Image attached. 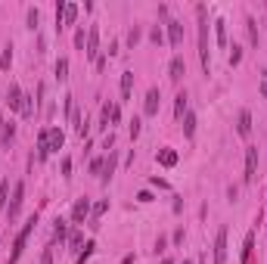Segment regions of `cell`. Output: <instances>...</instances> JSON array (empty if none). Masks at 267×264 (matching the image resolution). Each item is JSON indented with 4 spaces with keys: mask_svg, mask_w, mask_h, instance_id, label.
Returning <instances> with one entry per match:
<instances>
[{
    "mask_svg": "<svg viewBox=\"0 0 267 264\" xmlns=\"http://www.w3.org/2000/svg\"><path fill=\"white\" fill-rule=\"evenodd\" d=\"M196 19H199V62H202V72H211V50H208V10L205 3L196 6Z\"/></svg>",
    "mask_w": 267,
    "mask_h": 264,
    "instance_id": "1",
    "label": "cell"
},
{
    "mask_svg": "<svg viewBox=\"0 0 267 264\" xmlns=\"http://www.w3.org/2000/svg\"><path fill=\"white\" fill-rule=\"evenodd\" d=\"M35 224H38V211L31 215L28 221L22 224V230L16 233V240H13V252H10V258H6V264H16L22 258V252H25V243H28V236H31V230H35Z\"/></svg>",
    "mask_w": 267,
    "mask_h": 264,
    "instance_id": "2",
    "label": "cell"
},
{
    "mask_svg": "<svg viewBox=\"0 0 267 264\" xmlns=\"http://www.w3.org/2000/svg\"><path fill=\"white\" fill-rule=\"evenodd\" d=\"M22 202H25V183L16 181L13 183V199H10V205H6V218H10V221H16L22 215Z\"/></svg>",
    "mask_w": 267,
    "mask_h": 264,
    "instance_id": "3",
    "label": "cell"
},
{
    "mask_svg": "<svg viewBox=\"0 0 267 264\" xmlns=\"http://www.w3.org/2000/svg\"><path fill=\"white\" fill-rule=\"evenodd\" d=\"M211 258H214V264H227V227H221L218 236H214Z\"/></svg>",
    "mask_w": 267,
    "mask_h": 264,
    "instance_id": "4",
    "label": "cell"
},
{
    "mask_svg": "<svg viewBox=\"0 0 267 264\" xmlns=\"http://www.w3.org/2000/svg\"><path fill=\"white\" fill-rule=\"evenodd\" d=\"M255 177H258V146H246V174H243V181L255 183Z\"/></svg>",
    "mask_w": 267,
    "mask_h": 264,
    "instance_id": "5",
    "label": "cell"
},
{
    "mask_svg": "<svg viewBox=\"0 0 267 264\" xmlns=\"http://www.w3.org/2000/svg\"><path fill=\"white\" fill-rule=\"evenodd\" d=\"M90 211H94L90 199H75V205H72V224H84V221L90 218Z\"/></svg>",
    "mask_w": 267,
    "mask_h": 264,
    "instance_id": "6",
    "label": "cell"
},
{
    "mask_svg": "<svg viewBox=\"0 0 267 264\" xmlns=\"http://www.w3.org/2000/svg\"><path fill=\"white\" fill-rule=\"evenodd\" d=\"M158 106H162V90L158 87H149L146 90V103H143V115H158Z\"/></svg>",
    "mask_w": 267,
    "mask_h": 264,
    "instance_id": "7",
    "label": "cell"
},
{
    "mask_svg": "<svg viewBox=\"0 0 267 264\" xmlns=\"http://www.w3.org/2000/svg\"><path fill=\"white\" fill-rule=\"evenodd\" d=\"M22 100H25V93H22V87H19V84L13 81L10 87H6V100H3V103L10 106L13 112H22Z\"/></svg>",
    "mask_w": 267,
    "mask_h": 264,
    "instance_id": "8",
    "label": "cell"
},
{
    "mask_svg": "<svg viewBox=\"0 0 267 264\" xmlns=\"http://www.w3.org/2000/svg\"><path fill=\"white\" fill-rule=\"evenodd\" d=\"M84 53H87V59H94V62L99 59V28H96V25L87 28V50H84Z\"/></svg>",
    "mask_w": 267,
    "mask_h": 264,
    "instance_id": "9",
    "label": "cell"
},
{
    "mask_svg": "<svg viewBox=\"0 0 267 264\" xmlns=\"http://www.w3.org/2000/svg\"><path fill=\"white\" fill-rule=\"evenodd\" d=\"M168 44L171 47H183V22L180 19H168Z\"/></svg>",
    "mask_w": 267,
    "mask_h": 264,
    "instance_id": "10",
    "label": "cell"
},
{
    "mask_svg": "<svg viewBox=\"0 0 267 264\" xmlns=\"http://www.w3.org/2000/svg\"><path fill=\"white\" fill-rule=\"evenodd\" d=\"M183 75H187V62H183V56H171V62H168V78H171L174 84H180Z\"/></svg>",
    "mask_w": 267,
    "mask_h": 264,
    "instance_id": "11",
    "label": "cell"
},
{
    "mask_svg": "<svg viewBox=\"0 0 267 264\" xmlns=\"http://www.w3.org/2000/svg\"><path fill=\"white\" fill-rule=\"evenodd\" d=\"M187 112H190V93L177 90V97H174V122H183Z\"/></svg>",
    "mask_w": 267,
    "mask_h": 264,
    "instance_id": "12",
    "label": "cell"
},
{
    "mask_svg": "<svg viewBox=\"0 0 267 264\" xmlns=\"http://www.w3.org/2000/svg\"><path fill=\"white\" fill-rule=\"evenodd\" d=\"M236 134H239V137H248V134H252V112H248V109H239V115H236Z\"/></svg>",
    "mask_w": 267,
    "mask_h": 264,
    "instance_id": "13",
    "label": "cell"
},
{
    "mask_svg": "<svg viewBox=\"0 0 267 264\" xmlns=\"http://www.w3.org/2000/svg\"><path fill=\"white\" fill-rule=\"evenodd\" d=\"M47 143H50V152H59L62 143H65L62 127H47Z\"/></svg>",
    "mask_w": 267,
    "mask_h": 264,
    "instance_id": "14",
    "label": "cell"
},
{
    "mask_svg": "<svg viewBox=\"0 0 267 264\" xmlns=\"http://www.w3.org/2000/svg\"><path fill=\"white\" fill-rule=\"evenodd\" d=\"M115 165H118V156H115V149H109V156H106V165H103V174H99V183H109V181H112Z\"/></svg>",
    "mask_w": 267,
    "mask_h": 264,
    "instance_id": "15",
    "label": "cell"
},
{
    "mask_svg": "<svg viewBox=\"0 0 267 264\" xmlns=\"http://www.w3.org/2000/svg\"><path fill=\"white\" fill-rule=\"evenodd\" d=\"M13 137H16V124H13V122H6V118L0 115V143H3V146H10Z\"/></svg>",
    "mask_w": 267,
    "mask_h": 264,
    "instance_id": "16",
    "label": "cell"
},
{
    "mask_svg": "<svg viewBox=\"0 0 267 264\" xmlns=\"http://www.w3.org/2000/svg\"><path fill=\"white\" fill-rule=\"evenodd\" d=\"M158 165H162V168H174V165H177V149H171V146H165V149H158Z\"/></svg>",
    "mask_w": 267,
    "mask_h": 264,
    "instance_id": "17",
    "label": "cell"
},
{
    "mask_svg": "<svg viewBox=\"0 0 267 264\" xmlns=\"http://www.w3.org/2000/svg\"><path fill=\"white\" fill-rule=\"evenodd\" d=\"M131 90H134V72H121V103L131 100Z\"/></svg>",
    "mask_w": 267,
    "mask_h": 264,
    "instance_id": "18",
    "label": "cell"
},
{
    "mask_svg": "<svg viewBox=\"0 0 267 264\" xmlns=\"http://www.w3.org/2000/svg\"><path fill=\"white\" fill-rule=\"evenodd\" d=\"M252 249H255V230H248L243 243V264H252Z\"/></svg>",
    "mask_w": 267,
    "mask_h": 264,
    "instance_id": "19",
    "label": "cell"
},
{
    "mask_svg": "<svg viewBox=\"0 0 267 264\" xmlns=\"http://www.w3.org/2000/svg\"><path fill=\"white\" fill-rule=\"evenodd\" d=\"M246 35H248V44L258 47V22H255V16H246Z\"/></svg>",
    "mask_w": 267,
    "mask_h": 264,
    "instance_id": "20",
    "label": "cell"
},
{
    "mask_svg": "<svg viewBox=\"0 0 267 264\" xmlns=\"http://www.w3.org/2000/svg\"><path fill=\"white\" fill-rule=\"evenodd\" d=\"M183 137H187V140L196 137V115H193V112L183 115Z\"/></svg>",
    "mask_w": 267,
    "mask_h": 264,
    "instance_id": "21",
    "label": "cell"
},
{
    "mask_svg": "<svg viewBox=\"0 0 267 264\" xmlns=\"http://www.w3.org/2000/svg\"><path fill=\"white\" fill-rule=\"evenodd\" d=\"M78 22V6L75 3H65V16H62V28H69V25Z\"/></svg>",
    "mask_w": 267,
    "mask_h": 264,
    "instance_id": "22",
    "label": "cell"
},
{
    "mask_svg": "<svg viewBox=\"0 0 267 264\" xmlns=\"http://www.w3.org/2000/svg\"><path fill=\"white\" fill-rule=\"evenodd\" d=\"M214 31H218V47L227 50V22L218 19V22H214Z\"/></svg>",
    "mask_w": 267,
    "mask_h": 264,
    "instance_id": "23",
    "label": "cell"
},
{
    "mask_svg": "<svg viewBox=\"0 0 267 264\" xmlns=\"http://www.w3.org/2000/svg\"><path fill=\"white\" fill-rule=\"evenodd\" d=\"M56 81H65V78H69V59H65V56H59V59H56Z\"/></svg>",
    "mask_w": 267,
    "mask_h": 264,
    "instance_id": "24",
    "label": "cell"
},
{
    "mask_svg": "<svg viewBox=\"0 0 267 264\" xmlns=\"http://www.w3.org/2000/svg\"><path fill=\"white\" fill-rule=\"evenodd\" d=\"M53 236H56V240H59V243H65V240H69V224H65L62 218H56V227H53Z\"/></svg>",
    "mask_w": 267,
    "mask_h": 264,
    "instance_id": "25",
    "label": "cell"
},
{
    "mask_svg": "<svg viewBox=\"0 0 267 264\" xmlns=\"http://www.w3.org/2000/svg\"><path fill=\"white\" fill-rule=\"evenodd\" d=\"M94 249H96V245H94V240H87L84 245H81V252H78V258H75V264H84V261L90 258V255H94Z\"/></svg>",
    "mask_w": 267,
    "mask_h": 264,
    "instance_id": "26",
    "label": "cell"
},
{
    "mask_svg": "<svg viewBox=\"0 0 267 264\" xmlns=\"http://www.w3.org/2000/svg\"><path fill=\"white\" fill-rule=\"evenodd\" d=\"M10 65H13V44H6L3 56H0V72H10Z\"/></svg>",
    "mask_w": 267,
    "mask_h": 264,
    "instance_id": "27",
    "label": "cell"
},
{
    "mask_svg": "<svg viewBox=\"0 0 267 264\" xmlns=\"http://www.w3.org/2000/svg\"><path fill=\"white\" fill-rule=\"evenodd\" d=\"M227 62H230V69H236V65L243 62V47H236V44H233V47H230V56H227Z\"/></svg>",
    "mask_w": 267,
    "mask_h": 264,
    "instance_id": "28",
    "label": "cell"
},
{
    "mask_svg": "<svg viewBox=\"0 0 267 264\" xmlns=\"http://www.w3.org/2000/svg\"><path fill=\"white\" fill-rule=\"evenodd\" d=\"M140 38H143V28H140V25H134V28L128 31V47L134 50V47L140 44Z\"/></svg>",
    "mask_w": 267,
    "mask_h": 264,
    "instance_id": "29",
    "label": "cell"
},
{
    "mask_svg": "<svg viewBox=\"0 0 267 264\" xmlns=\"http://www.w3.org/2000/svg\"><path fill=\"white\" fill-rule=\"evenodd\" d=\"M75 47H78V50L87 47V31H84V25H78V28H75Z\"/></svg>",
    "mask_w": 267,
    "mask_h": 264,
    "instance_id": "30",
    "label": "cell"
},
{
    "mask_svg": "<svg viewBox=\"0 0 267 264\" xmlns=\"http://www.w3.org/2000/svg\"><path fill=\"white\" fill-rule=\"evenodd\" d=\"M65 243H69V249H72V252H75V249H81V243H84L81 230H72V233H69V240H65Z\"/></svg>",
    "mask_w": 267,
    "mask_h": 264,
    "instance_id": "31",
    "label": "cell"
},
{
    "mask_svg": "<svg viewBox=\"0 0 267 264\" xmlns=\"http://www.w3.org/2000/svg\"><path fill=\"white\" fill-rule=\"evenodd\" d=\"M38 25H40V13H38V6H28V28H31V31H38Z\"/></svg>",
    "mask_w": 267,
    "mask_h": 264,
    "instance_id": "32",
    "label": "cell"
},
{
    "mask_svg": "<svg viewBox=\"0 0 267 264\" xmlns=\"http://www.w3.org/2000/svg\"><path fill=\"white\" fill-rule=\"evenodd\" d=\"M112 122H109V103H103V109H99V131H106V127H109Z\"/></svg>",
    "mask_w": 267,
    "mask_h": 264,
    "instance_id": "33",
    "label": "cell"
},
{
    "mask_svg": "<svg viewBox=\"0 0 267 264\" xmlns=\"http://www.w3.org/2000/svg\"><path fill=\"white\" fill-rule=\"evenodd\" d=\"M109 122L112 124L121 122V103H109Z\"/></svg>",
    "mask_w": 267,
    "mask_h": 264,
    "instance_id": "34",
    "label": "cell"
},
{
    "mask_svg": "<svg viewBox=\"0 0 267 264\" xmlns=\"http://www.w3.org/2000/svg\"><path fill=\"white\" fill-rule=\"evenodd\" d=\"M6 196H10V181H0V211L6 208Z\"/></svg>",
    "mask_w": 267,
    "mask_h": 264,
    "instance_id": "35",
    "label": "cell"
},
{
    "mask_svg": "<svg viewBox=\"0 0 267 264\" xmlns=\"http://www.w3.org/2000/svg\"><path fill=\"white\" fill-rule=\"evenodd\" d=\"M128 131H131V140H137V137H140V131H143V122H140V118H134Z\"/></svg>",
    "mask_w": 267,
    "mask_h": 264,
    "instance_id": "36",
    "label": "cell"
},
{
    "mask_svg": "<svg viewBox=\"0 0 267 264\" xmlns=\"http://www.w3.org/2000/svg\"><path fill=\"white\" fill-rule=\"evenodd\" d=\"M22 115H25V118L35 115V103H31V97H25V100H22Z\"/></svg>",
    "mask_w": 267,
    "mask_h": 264,
    "instance_id": "37",
    "label": "cell"
},
{
    "mask_svg": "<svg viewBox=\"0 0 267 264\" xmlns=\"http://www.w3.org/2000/svg\"><path fill=\"white\" fill-rule=\"evenodd\" d=\"M103 165H106V159H94L90 162V174H103Z\"/></svg>",
    "mask_w": 267,
    "mask_h": 264,
    "instance_id": "38",
    "label": "cell"
},
{
    "mask_svg": "<svg viewBox=\"0 0 267 264\" xmlns=\"http://www.w3.org/2000/svg\"><path fill=\"white\" fill-rule=\"evenodd\" d=\"M149 38H153V44H158V47L165 44V35H162V28H153V31H149Z\"/></svg>",
    "mask_w": 267,
    "mask_h": 264,
    "instance_id": "39",
    "label": "cell"
},
{
    "mask_svg": "<svg viewBox=\"0 0 267 264\" xmlns=\"http://www.w3.org/2000/svg\"><path fill=\"white\" fill-rule=\"evenodd\" d=\"M165 252H168V240L158 236V240H155V255H165Z\"/></svg>",
    "mask_w": 267,
    "mask_h": 264,
    "instance_id": "40",
    "label": "cell"
},
{
    "mask_svg": "<svg viewBox=\"0 0 267 264\" xmlns=\"http://www.w3.org/2000/svg\"><path fill=\"white\" fill-rule=\"evenodd\" d=\"M38 264H53V249H44L40 252V261Z\"/></svg>",
    "mask_w": 267,
    "mask_h": 264,
    "instance_id": "41",
    "label": "cell"
},
{
    "mask_svg": "<svg viewBox=\"0 0 267 264\" xmlns=\"http://www.w3.org/2000/svg\"><path fill=\"white\" fill-rule=\"evenodd\" d=\"M62 177H65V181L72 177V159H62Z\"/></svg>",
    "mask_w": 267,
    "mask_h": 264,
    "instance_id": "42",
    "label": "cell"
},
{
    "mask_svg": "<svg viewBox=\"0 0 267 264\" xmlns=\"http://www.w3.org/2000/svg\"><path fill=\"white\" fill-rule=\"evenodd\" d=\"M137 199H140V202H153V199H155V196H153V193H149V190H143V193H137Z\"/></svg>",
    "mask_w": 267,
    "mask_h": 264,
    "instance_id": "43",
    "label": "cell"
},
{
    "mask_svg": "<svg viewBox=\"0 0 267 264\" xmlns=\"http://www.w3.org/2000/svg\"><path fill=\"white\" fill-rule=\"evenodd\" d=\"M261 97H267V69L261 72Z\"/></svg>",
    "mask_w": 267,
    "mask_h": 264,
    "instance_id": "44",
    "label": "cell"
},
{
    "mask_svg": "<svg viewBox=\"0 0 267 264\" xmlns=\"http://www.w3.org/2000/svg\"><path fill=\"white\" fill-rule=\"evenodd\" d=\"M112 143H115V134H106V140H103V149H112Z\"/></svg>",
    "mask_w": 267,
    "mask_h": 264,
    "instance_id": "45",
    "label": "cell"
},
{
    "mask_svg": "<svg viewBox=\"0 0 267 264\" xmlns=\"http://www.w3.org/2000/svg\"><path fill=\"white\" fill-rule=\"evenodd\" d=\"M171 240H174V245H180V243H183V230H174V236H171Z\"/></svg>",
    "mask_w": 267,
    "mask_h": 264,
    "instance_id": "46",
    "label": "cell"
},
{
    "mask_svg": "<svg viewBox=\"0 0 267 264\" xmlns=\"http://www.w3.org/2000/svg\"><path fill=\"white\" fill-rule=\"evenodd\" d=\"M162 264H177V261H174V258H162Z\"/></svg>",
    "mask_w": 267,
    "mask_h": 264,
    "instance_id": "47",
    "label": "cell"
},
{
    "mask_svg": "<svg viewBox=\"0 0 267 264\" xmlns=\"http://www.w3.org/2000/svg\"><path fill=\"white\" fill-rule=\"evenodd\" d=\"M183 264H190V261H183Z\"/></svg>",
    "mask_w": 267,
    "mask_h": 264,
    "instance_id": "48",
    "label": "cell"
}]
</instances>
